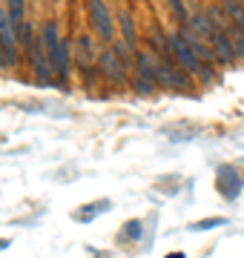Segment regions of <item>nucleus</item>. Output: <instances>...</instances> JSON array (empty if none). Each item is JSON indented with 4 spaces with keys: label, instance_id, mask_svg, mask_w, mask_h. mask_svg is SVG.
Listing matches in <instances>:
<instances>
[{
    "label": "nucleus",
    "instance_id": "f257e3e1",
    "mask_svg": "<svg viewBox=\"0 0 244 258\" xmlns=\"http://www.w3.org/2000/svg\"><path fill=\"white\" fill-rule=\"evenodd\" d=\"M167 43H169V60H172L175 66H181V69H184L193 81L216 83V66H207V63H201V60H198L196 52H193V46L187 43V37L181 35L178 26L167 35Z\"/></svg>",
    "mask_w": 244,
    "mask_h": 258
},
{
    "label": "nucleus",
    "instance_id": "f03ea898",
    "mask_svg": "<svg viewBox=\"0 0 244 258\" xmlns=\"http://www.w3.org/2000/svg\"><path fill=\"white\" fill-rule=\"evenodd\" d=\"M40 40L46 46V55H49V63H52V72L60 83L69 81V69H72V49L60 37V26L57 20H43L40 26Z\"/></svg>",
    "mask_w": 244,
    "mask_h": 258
},
{
    "label": "nucleus",
    "instance_id": "7ed1b4c3",
    "mask_svg": "<svg viewBox=\"0 0 244 258\" xmlns=\"http://www.w3.org/2000/svg\"><path fill=\"white\" fill-rule=\"evenodd\" d=\"M86 15H89V23L95 29V37L101 40V43H112L115 37V12L109 9V3L106 0H86Z\"/></svg>",
    "mask_w": 244,
    "mask_h": 258
},
{
    "label": "nucleus",
    "instance_id": "20e7f679",
    "mask_svg": "<svg viewBox=\"0 0 244 258\" xmlns=\"http://www.w3.org/2000/svg\"><path fill=\"white\" fill-rule=\"evenodd\" d=\"M155 81L164 89H172V92H190L193 89V78H190L181 66H175L167 57H158V72H155Z\"/></svg>",
    "mask_w": 244,
    "mask_h": 258
},
{
    "label": "nucleus",
    "instance_id": "39448f33",
    "mask_svg": "<svg viewBox=\"0 0 244 258\" xmlns=\"http://www.w3.org/2000/svg\"><path fill=\"white\" fill-rule=\"evenodd\" d=\"M98 49H95L92 37L86 35V32H81V35L75 37V43H72V63H78V69H81V75H89L92 78L95 69H98Z\"/></svg>",
    "mask_w": 244,
    "mask_h": 258
},
{
    "label": "nucleus",
    "instance_id": "423d86ee",
    "mask_svg": "<svg viewBox=\"0 0 244 258\" xmlns=\"http://www.w3.org/2000/svg\"><path fill=\"white\" fill-rule=\"evenodd\" d=\"M98 72H101L103 81H109V83H127L130 66L124 63L121 55H118L112 46H106L101 55H98Z\"/></svg>",
    "mask_w": 244,
    "mask_h": 258
},
{
    "label": "nucleus",
    "instance_id": "0eeeda50",
    "mask_svg": "<svg viewBox=\"0 0 244 258\" xmlns=\"http://www.w3.org/2000/svg\"><path fill=\"white\" fill-rule=\"evenodd\" d=\"M216 186H218V192L224 195L227 201H235V198L241 195V189H244V172H238V169H235V166H230V164L218 166Z\"/></svg>",
    "mask_w": 244,
    "mask_h": 258
},
{
    "label": "nucleus",
    "instance_id": "6e6552de",
    "mask_svg": "<svg viewBox=\"0 0 244 258\" xmlns=\"http://www.w3.org/2000/svg\"><path fill=\"white\" fill-rule=\"evenodd\" d=\"M115 18H118V29H121V35H118V37H121L124 43H130V46L138 52V29H135L132 12H130V9H121Z\"/></svg>",
    "mask_w": 244,
    "mask_h": 258
},
{
    "label": "nucleus",
    "instance_id": "1a4fd4ad",
    "mask_svg": "<svg viewBox=\"0 0 244 258\" xmlns=\"http://www.w3.org/2000/svg\"><path fill=\"white\" fill-rule=\"evenodd\" d=\"M109 210H112V201H109V198H103V201H95V204H89V207L75 210V212H72V218L81 221V224H89V221H95L98 215H103V212H109Z\"/></svg>",
    "mask_w": 244,
    "mask_h": 258
},
{
    "label": "nucleus",
    "instance_id": "9d476101",
    "mask_svg": "<svg viewBox=\"0 0 244 258\" xmlns=\"http://www.w3.org/2000/svg\"><path fill=\"white\" fill-rule=\"evenodd\" d=\"M147 43H150V49L155 52L158 57H167L169 60V43H167V32L155 23V26H150V37H147Z\"/></svg>",
    "mask_w": 244,
    "mask_h": 258
},
{
    "label": "nucleus",
    "instance_id": "9b49d317",
    "mask_svg": "<svg viewBox=\"0 0 244 258\" xmlns=\"http://www.w3.org/2000/svg\"><path fill=\"white\" fill-rule=\"evenodd\" d=\"M218 3H221V9L227 12L230 23L244 32V3H241V0H218Z\"/></svg>",
    "mask_w": 244,
    "mask_h": 258
},
{
    "label": "nucleus",
    "instance_id": "f8f14e48",
    "mask_svg": "<svg viewBox=\"0 0 244 258\" xmlns=\"http://www.w3.org/2000/svg\"><path fill=\"white\" fill-rule=\"evenodd\" d=\"M167 9H169V15H172V20L178 23V29H184L190 23V15H193V12H187V3H184V0H167Z\"/></svg>",
    "mask_w": 244,
    "mask_h": 258
},
{
    "label": "nucleus",
    "instance_id": "ddd939ff",
    "mask_svg": "<svg viewBox=\"0 0 244 258\" xmlns=\"http://www.w3.org/2000/svg\"><path fill=\"white\" fill-rule=\"evenodd\" d=\"M141 238V221H127L124 224V230L118 232V244H135V241Z\"/></svg>",
    "mask_w": 244,
    "mask_h": 258
},
{
    "label": "nucleus",
    "instance_id": "4468645a",
    "mask_svg": "<svg viewBox=\"0 0 244 258\" xmlns=\"http://www.w3.org/2000/svg\"><path fill=\"white\" fill-rule=\"evenodd\" d=\"M155 83L147 81V78H138V75H132V92L135 95H141V98H150V95H155Z\"/></svg>",
    "mask_w": 244,
    "mask_h": 258
},
{
    "label": "nucleus",
    "instance_id": "2eb2a0df",
    "mask_svg": "<svg viewBox=\"0 0 244 258\" xmlns=\"http://www.w3.org/2000/svg\"><path fill=\"white\" fill-rule=\"evenodd\" d=\"M227 37H230V43H233L235 60H244V32L241 29H235V26H230L227 29Z\"/></svg>",
    "mask_w": 244,
    "mask_h": 258
},
{
    "label": "nucleus",
    "instance_id": "dca6fc26",
    "mask_svg": "<svg viewBox=\"0 0 244 258\" xmlns=\"http://www.w3.org/2000/svg\"><path fill=\"white\" fill-rule=\"evenodd\" d=\"M227 218H221V215H216V218H204V221L198 224H190V232H204V230H216V227H224Z\"/></svg>",
    "mask_w": 244,
    "mask_h": 258
},
{
    "label": "nucleus",
    "instance_id": "f3484780",
    "mask_svg": "<svg viewBox=\"0 0 244 258\" xmlns=\"http://www.w3.org/2000/svg\"><path fill=\"white\" fill-rule=\"evenodd\" d=\"M167 258H187V255H184V252H169Z\"/></svg>",
    "mask_w": 244,
    "mask_h": 258
},
{
    "label": "nucleus",
    "instance_id": "a211bd4d",
    "mask_svg": "<svg viewBox=\"0 0 244 258\" xmlns=\"http://www.w3.org/2000/svg\"><path fill=\"white\" fill-rule=\"evenodd\" d=\"M9 244H12V241H6V238H0V249H6V247H9Z\"/></svg>",
    "mask_w": 244,
    "mask_h": 258
},
{
    "label": "nucleus",
    "instance_id": "6ab92c4d",
    "mask_svg": "<svg viewBox=\"0 0 244 258\" xmlns=\"http://www.w3.org/2000/svg\"><path fill=\"white\" fill-rule=\"evenodd\" d=\"M241 3H244V0H241Z\"/></svg>",
    "mask_w": 244,
    "mask_h": 258
}]
</instances>
